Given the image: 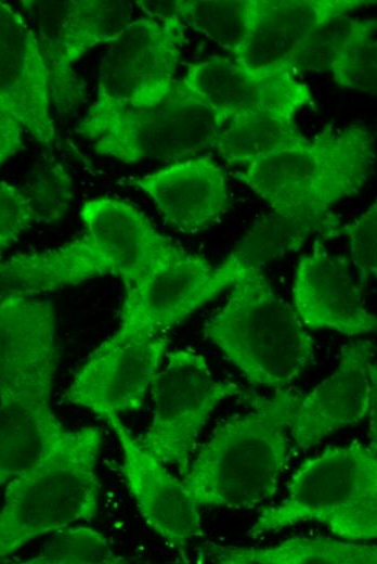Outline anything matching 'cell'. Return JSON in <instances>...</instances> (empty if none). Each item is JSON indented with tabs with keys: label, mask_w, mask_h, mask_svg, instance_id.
Returning a JSON list of instances; mask_svg holds the SVG:
<instances>
[{
	"label": "cell",
	"mask_w": 377,
	"mask_h": 564,
	"mask_svg": "<svg viewBox=\"0 0 377 564\" xmlns=\"http://www.w3.org/2000/svg\"><path fill=\"white\" fill-rule=\"evenodd\" d=\"M125 183L146 194L164 222L182 233L205 230L226 214L230 190L223 167L210 156L172 162Z\"/></svg>",
	"instance_id": "18"
},
{
	"label": "cell",
	"mask_w": 377,
	"mask_h": 564,
	"mask_svg": "<svg viewBox=\"0 0 377 564\" xmlns=\"http://www.w3.org/2000/svg\"><path fill=\"white\" fill-rule=\"evenodd\" d=\"M133 4L127 0H72L65 41L74 66L90 49L113 43L132 22Z\"/></svg>",
	"instance_id": "26"
},
{
	"label": "cell",
	"mask_w": 377,
	"mask_h": 564,
	"mask_svg": "<svg viewBox=\"0 0 377 564\" xmlns=\"http://www.w3.org/2000/svg\"><path fill=\"white\" fill-rule=\"evenodd\" d=\"M102 419L118 437L126 483L146 524L179 550L204 537L198 507L185 493L181 479L139 444L118 414Z\"/></svg>",
	"instance_id": "16"
},
{
	"label": "cell",
	"mask_w": 377,
	"mask_h": 564,
	"mask_svg": "<svg viewBox=\"0 0 377 564\" xmlns=\"http://www.w3.org/2000/svg\"><path fill=\"white\" fill-rule=\"evenodd\" d=\"M72 0H24V16L35 36L49 78L50 100L68 113L84 99V87L69 63L65 31Z\"/></svg>",
	"instance_id": "21"
},
{
	"label": "cell",
	"mask_w": 377,
	"mask_h": 564,
	"mask_svg": "<svg viewBox=\"0 0 377 564\" xmlns=\"http://www.w3.org/2000/svg\"><path fill=\"white\" fill-rule=\"evenodd\" d=\"M229 289L204 335L250 384L286 388L313 364V338L262 270H244Z\"/></svg>",
	"instance_id": "3"
},
{
	"label": "cell",
	"mask_w": 377,
	"mask_h": 564,
	"mask_svg": "<svg viewBox=\"0 0 377 564\" xmlns=\"http://www.w3.org/2000/svg\"><path fill=\"white\" fill-rule=\"evenodd\" d=\"M168 343L165 335L132 339L109 336L77 371L65 392L66 400L100 418L139 409Z\"/></svg>",
	"instance_id": "12"
},
{
	"label": "cell",
	"mask_w": 377,
	"mask_h": 564,
	"mask_svg": "<svg viewBox=\"0 0 377 564\" xmlns=\"http://www.w3.org/2000/svg\"><path fill=\"white\" fill-rule=\"evenodd\" d=\"M136 5L146 16L165 17L179 16L177 11V0L171 1H147L136 0Z\"/></svg>",
	"instance_id": "34"
},
{
	"label": "cell",
	"mask_w": 377,
	"mask_h": 564,
	"mask_svg": "<svg viewBox=\"0 0 377 564\" xmlns=\"http://www.w3.org/2000/svg\"><path fill=\"white\" fill-rule=\"evenodd\" d=\"M56 369L54 357L0 380V484L40 462L67 432L50 405Z\"/></svg>",
	"instance_id": "13"
},
{
	"label": "cell",
	"mask_w": 377,
	"mask_h": 564,
	"mask_svg": "<svg viewBox=\"0 0 377 564\" xmlns=\"http://www.w3.org/2000/svg\"><path fill=\"white\" fill-rule=\"evenodd\" d=\"M110 274L87 235L56 248L0 261V299L35 296Z\"/></svg>",
	"instance_id": "20"
},
{
	"label": "cell",
	"mask_w": 377,
	"mask_h": 564,
	"mask_svg": "<svg viewBox=\"0 0 377 564\" xmlns=\"http://www.w3.org/2000/svg\"><path fill=\"white\" fill-rule=\"evenodd\" d=\"M375 344L356 339L341 347L336 370L309 394L292 390L288 431L307 450L325 437L361 422L376 407Z\"/></svg>",
	"instance_id": "9"
},
{
	"label": "cell",
	"mask_w": 377,
	"mask_h": 564,
	"mask_svg": "<svg viewBox=\"0 0 377 564\" xmlns=\"http://www.w3.org/2000/svg\"><path fill=\"white\" fill-rule=\"evenodd\" d=\"M340 89L377 93V22L359 18L329 72Z\"/></svg>",
	"instance_id": "27"
},
{
	"label": "cell",
	"mask_w": 377,
	"mask_h": 564,
	"mask_svg": "<svg viewBox=\"0 0 377 564\" xmlns=\"http://www.w3.org/2000/svg\"><path fill=\"white\" fill-rule=\"evenodd\" d=\"M29 564H118L126 560L116 554L98 530L73 524L58 528Z\"/></svg>",
	"instance_id": "28"
},
{
	"label": "cell",
	"mask_w": 377,
	"mask_h": 564,
	"mask_svg": "<svg viewBox=\"0 0 377 564\" xmlns=\"http://www.w3.org/2000/svg\"><path fill=\"white\" fill-rule=\"evenodd\" d=\"M203 559L218 564H375L377 547L329 537L296 536L266 548L210 543Z\"/></svg>",
	"instance_id": "22"
},
{
	"label": "cell",
	"mask_w": 377,
	"mask_h": 564,
	"mask_svg": "<svg viewBox=\"0 0 377 564\" xmlns=\"http://www.w3.org/2000/svg\"><path fill=\"white\" fill-rule=\"evenodd\" d=\"M359 18L344 15L310 31L294 49L285 68L294 72L328 73Z\"/></svg>",
	"instance_id": "30"
},
{
	"label": "cell",
	"mask_w": 377,
	"mask_h": 564,
	"mask_svg": "<svg viewBox=\"0 0 377 564\" xmlns=\"http://www.w3.org/2000/svg\"><path fill=\"white\" fill-rule=\"evenodd\" d=\"M263 0H177L181 21L235 56L258 21Z\"/></svg>",
	"instance_id": "25"
},
{
	"label": "cell",
	"mask_w": 377,
	"mask_h": 564,
	"mask_svg": "<svg viewBox=\"0 0 377 564\" xmlns=\"http://www.w3.org/2000/svg\"><path fill=\"white\" fill-rule=\"evenodd\" d=\"M34 222V213L23 189L0 181V249L15 242Z\"/></svg>",
	"instance_id": "32"
},
{
	"label": "cell",
	"mask_w": 377,
	"mask_h": 564,
	"mask_svg": "<svg viewBox=\"0 0 377 564\" xmlns=\"http://www.w3.org/2000/svg\"><path fill=\"white\" fill-rule=\"evenodd\" d=\"M308 140L294 120L268 112L245 111L226 119L214 148L229 165L246 167Z\"/></svg>",
	"instance_id": "23"
},
{
	"label": "cell",
	"mask_w": 377,
	"mask_h": 564,
	"mask_svg": "<svg viewBox=\"0 0 377 564\" xmlns=\"http://www.w3.org/2000/svg\"><path fill=\"white\" fill-rule=\"evenodd\" d=\"M50 104L48 73L35 36L24 14L0 1V107L50 145L55 139Z\"/></svg>",
	"instance_id": "17"
},
{
	"label": "cell",
	"mask_w": 377,
	"mask_h": 564,
	"mask_svg": "<svg viewBox=\"0 0 377 564\" xmlns=\"http://www.w3.org/2000/svg\"><path fill=\"white\" fill-rule=\"evenodd\" d=\"M102 431H67L52 451L11 478L0 511V561L28 541L98 514Z\"/></svg>",
	"instance_id": "4"
},
{
	"label": "cell",
	"mask_w": 377,
	"mask_h": 564,
	"mask_svg": "<svg viewBox=\"0 0 377 564\" xmlns=\"http://www.w3.org/2000/svg\"><path fill=\"white\" fill-rule=\"evenodd\" d=\"M180 81L226 118L255 111L292 120L297 112L312 102L309 86L297 80L289 69L255 77L234 59L220 55L190 64Z\"/></svg>",
	"instance_id": "15"
},
{
	"label": "cell",
	"mask_w": 377,
	"mask_h": 564,
	"mask_svg": "<svg viewBox=\"0 0 377 564\" xmlns=\"http://www.w3.org/2000/svg\"><path fill=\"white\" fill-rule=\"evenodd\" d=\"M242 272L223 264L214 267L206 258L187 253L125 296L119 328L113 336H158L229 289Z\"/></svg>",
	"instance_id": "10"
},
{
	"label": "cell",
	"mask_w": 377,
	"mask_h": 564,
	"mask_svg": "<svg viewBox=\"0 0 377 564\" xmlns=\"http://www.w3.org/2000/svg\"><path fill=\"white\" fill-rule=\"evenodd\" d=\"M327 232L317 225L301 223L270 211L256 219L222 262L236 271L263 267L299 251L313 234Z\"/></svg>",
	"instance_id": "24"
},
{
	"label": "cell",
	"mask_w": 377,
	"mask_h": 564,
	"mask_svg": "<svg viewBox=\"0 0 377 564\" xmlns=\"http://www.w3.org/2000/svg\"><path fill=\"white\" fill-rule=\"evenodd\" d=\"M166 366L156 373L150 389L154 403L147 431L139 444L164 464L184 475L198 435L216 407L246 389L232 381L216 380L206 358L191 348L166 354Z\"/></svg>",
	"instance_id": "7"
},
{
	"label": "cell",
	"mask_w": 377,
	"mask_h": 564,
	"mask_svg": "<svg viewBox=\"0 0 377 564\" xmlns=\"http://www.w3.org/2000/svg\"><path fill=\"white\" fill-rule=\"evenodd\" d=\"M373 1L263 0L245 47L234 60L251 76L265 77L285 68L294 49L316 27Z\"/></svg>",
	"instance_id": "19"
},
{
	"label": "cell",
	"mask_w": 377,
	"mask_h": 564,
	"mask_svg": "<svg viewBox=\"0 0 377 564\" xmlns=\"http://www.w3.org/2000/svg\"><path fill=\"white\" fill-rule=\"evenodd\" d=\"M239 397L251 410L220 422L181 479L198 508L252 509L274 496L287 469L292 390Z\"/></svg>",
	"instance_id": "1"
},
{
	"label": "cell",
	"mask_w": 377,
	"mask_h": 564,
	"mask_svg": "<svg viewBox=\"0 0 377 564\" xmlns=\"http://www.w3.org/2000/svg\"><path fill=\"white\" fill-rule=\"evenodd\" d=\"M23 126L0 107V166L23 146Z\"/></svg>",
	"instance_id": "33"
},
{
	"label": "cell",
	"mask_w": 377,
	"mask_h": 564,
	"mask_svg": "<svg viewBox=\"0 0 377 564\" xmlns=\"http://www.w3.org/2000/svg\"><path fill=\"white\" fill-rule=\"evenodd\" d=\"M31 206L35 222L51 225L61 220L73 198V179L58 162H41L22 188Z\"/></svg>",
	"instance_id": "29"
},
{
	"label": "cell",
	"mask_w": 377,
	"mask_h": 564,
	"mask_svg": "<svg viewBox=\"0 0 377 564\" xmlns=\"http://www.w3.org/2000/svg\"><path fill=\"white\" fill-rule=\"evenodd\" d=\"M226 119L176 80L159 104L86 114L76 131L102 156L172 163L214 148Z\"/></svg>",
	"instance_id": "6"
},
{
	"label": "cell",
	"mask_w": 377,
	"mask_h": 564,
	"mask_svg": "<svg viewBox=\"0 0 377 564\" xmlns=\"http://www.w3.org/2000/svg\"><path fill=\"white\" fill-rule=\"evenodd\" d=\"M185 43L179 16L132 20L101 61L96 98L87 114L159 104L173 88Z\"/></svg>",
	"instance_id": "8"
},
{
	"label": "cell",
	"mask_w": 377,
	"mask_h": 564,
	"mask_svg": "<svg viewBox=\"0 0 377 564\" xmlns=\"http://www.w3.org/2000/svg\"><path fill=\"white\" fill-rule=\"evenodd\" d=\"M339 233L348 239L349 257L356 268L360 286L377 275V205L376 201L353 221L340 226Z\"/></svg>",
	"instance_id": "31"
},
{
	"label": "cell",
	"mask_w": 377,
	"mask_h": 564,
	"mask_svg": "<svg viewBox=\"0 0 377 564\" xmlns=\"http://www.w3.org/2000/svg\"><path fill=\"white\" fill-rule=\"evenodd\" d=\"M307 522L321 523L346 541L376 538V449L352 441L304 460L288 480L286 498L261 508L247 534L258 537Z\"/></svg>",
	"instance_id": "5"
},
{
	"label": "cell",
	"mask_w": 377,
	"mask_h": 564,
	"mask_svg": "<svg viewBox=\"0 0 377 564\" xmlns=\"http://www.w3.org/2000/svg\"><path fill=\"white\" fill-rule=\"evenodd\" d=\"M375 139L363 124L335 130L332 124L306 143L270 154L237 171L235 178L265 201L272 211L339 233L330 208L358 194L375 162Z\"/></svg>",
	"instance_id": "2"
},
{
	"label": "cell",
	"mask_w": 377,
	"mask_h": 564,
	"mask_svg": "<svg viewBox=\"0 0 377 564\" xmlns=\"http://www.w3.org/2000/svg\"><path fill=\"white\" fill-rule=\"evenodd\" d=\"M355 281L350 261L333 255L323 240L299 259L292 283V307L306 328L355 336L373 333L376 316Z\"/></svg>",
	"instance_id": "14"
},
{
	"label": "cell",
	"mask_w": 377,
	"mask_h": 564,
	"mask_svg": "<svg viewBox=\"0 0 377 564\" xmlns=\"http://www.w3.org/2000/svg\"><path fill=\"white\" fill-rule=\"evenodd\" d=\"M80 218L98 254L118 277L125 296L154 273L187 252L159 233L138 207L120 198L102 196L82 204Z\"/></svg>",
	"instance_id": "11"
}]
</instances>
